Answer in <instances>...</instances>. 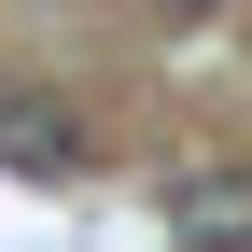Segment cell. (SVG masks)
<instances>
[{"label":"cell","instance_id":"obj_1","mask_svg":"<svg viewBox=\"0 0 252 252\" xmlns=\"http://www.w3.org/2000/svg\"><path fill=\"white\" fill-rule=\"evenodd\" d=\"M0 168H14V182H70V168H84V112L0 70Z\"/></svg>","mask_w":252,"mask_h":252},{"label":"cell","instance_id":"obj_2","mask_svg":"<svg viewBox=\"0 0 252 252\" xmlns=\"http://www.w3.org/2000/svg\"><path fill=\"white\" fill-rule=\"evenodd\" d=\"M168 238L182 252H252V168H182L168 182Z\"/></svg>","mask_w":252,"mask_h":252},{"label":"cell","instance_id":"obj_3","mask_svg":"<svg viewBox=\"0 0 252 252\" xmlns=\"http://www.w3.org/2000/svg\"><path fill=\"white\" fill-rule=\"evenodd\" d=\"M154 14H168V28H196V14H224V0H154Z\"/></svg>","mask_w":252,"mask_h":252}]
</instances>
